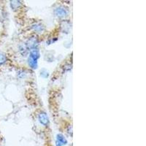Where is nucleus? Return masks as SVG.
Masks as SVG:
<instances>
[{"label":"nucleus","mask_w":146,"mask_h":146,"mask_svg":"<svg viewBox=\"0 0 146 146\" xmlns=\"http://www.w3.org/2000/svg\"><path fill=\"white\" fill-rule=\"evenodd\" d=\"M39 45V40L36 36H32L28 40L27 42V47L28 49H36Z\"/></svg>","instance_id":"f257e3e1"},{"label":"nucleus","mask_w":146,"mask_h":146,"mask_svg":"<svg viewBox=\"0 0 146 146\" xmlns=\"http://www.w3.org/2000/svg\"><path fill=\"white\" fill-rule=\"evenodd\" d=\"M38 120L40 121V123L42 125H43L45 126H48L49 124V118H48V115L45 112L41 111L38 114Z\"/></svg>","instance_id":"f03ea898"},{"label":"nucleus","mask_w":146,"mask_h":146,"mask_svg":"<svg viewBox=\"0 0 146 146\" xmlns=\"http://www.w3.org/2000/svg\"><path fill=\"white\" fill-rule=\"evenodd\" d=\"M54 13L57 17H58L60 18H64V17H66L67 15V14H68V10H67L66 8H65L64 7H58L55 10Z\"/></svg>","instance_id":"7ed1b4c3"},{"label":"nucleus","mask_w":146,"mask_h":146,"mask_svg":"<svg viewBox=\"0 0 146 146\" xmlns=\"http://www.w3.org/2000/svg\"><path fill=\"white\" fill-rule=\"evenodd\" d=\"M66 143H67V140L63 135H61V134L56 135V146H63L66 145Z\"/></svg>","instance_id":"20e7f679"},{"label":"nucleus","mask_w":146,"mask_h":146,"mask_svg":"<svg viewBox=\"0 0 146 146\" xmlns=\"http://www.w3.org/2000/svg\"><path fill=\"white\" fill-rule=\"evenodd\" d=\"M40 51L37 50V48H36V49H32V50H30L29 58H32V59L35 60V61H37V59L40 58Z\"/></svg>","instance_id":"39448f33"},{"label":"nucleus","mask_w":146,"mask_h":146,"mask_svg":"<svg viewBox=\"0 0 146 146\" xmlns=\"http://www.w3.org/2000/svg\"><path fill=\"white\" fill-rule=\"evenodd\" d=\"M10 6L13 10H18L21 6V3L19 1H11L10 2Z\"/></svg>","instance_id":"423d86ee"},{"label":"nucleus","mask_w":146,"mask_h":146,"mask_svg":"<svg viewBox=\"0 0 146 146\" xmlns=\"http://www.w3.org/2000/svg\"><path fill=\"white\" fill-rule=\"evenodd\" d=\"M28 64L30 67H32V69H35V70L37 68V66H38V64H37V61H35V60L32 59L31 58H28Z\"/></svg>","instance_id":"0eeeda50"},{"label":"nucleus","mask_w":146,"mask_h":146,"mask_svg":"<svg viewBox=\"0 0 146 146\" xmlns=\"http://www.w3.org/2000/svg\"><path fill=\"white\" fill-rule=\"evenodd\" d=\"M32 29L35 30V32H41L44 30V27L42 24H35L32 26Z\"/></svg>","instance_id":"6e6552de"},{"label":"nucleus","mask_w":146,"mask_h":146,"mask_svg":"<svg viewBox=\"0 0 146 146\" xmlns=\"http://www.w3.org/2000/svg\"><path fill=\"white\" fill-rule=\"evenodd\" d=\"M7 62V56L5 53H0V65H2Z\"/></svg>","instance_id":"1a4fd4ad"}]
</instances>
